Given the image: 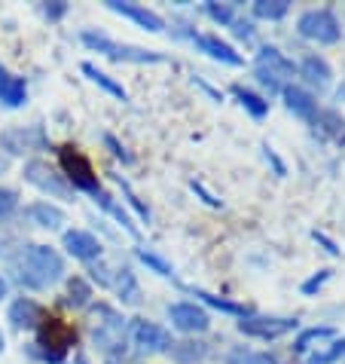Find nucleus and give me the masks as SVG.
Instances as JSON below:
<instances>
[{"instance_id":"nucleus-10","label":"nucleus","mask_w":345,"mask_h":364,"mask_svg":"<svg viewBox=\"0 0 345 364\" xmlns=\"http://www.w3.org/2000/svg\"><path fill=\"white\" fill-rule=\"evenodd\" d=\"M293 328H297L293 318H269V316H241V321H239L241 333L260 337V340H278Z\"/></svg>"},{"instance_id":"nucleus-2","label":"nucleus","mask_w":345,"mask_h":364,"mask_svg":"<svg viewBox=\"0 0 345 364\" xmlns=\"http://www.w3.org/2000/svg\"><path fill=\"white\" fill-rule=\"evenodd\" d=\"M92 340L104 355H119L126 352V318L107 303L92 309Z\"/></svg>"},{"instance_id":"nucleus-31","label":"nucleus","mask_w":345,"mask_h":364,"mask_svg":"<svg viewBox=\"0 0 345 364\" xmlns=\"http://www.w3.org/2000/svg\"><path fill=\"white\" fill-rule=\"evenodd\" d=\"M196 297H202L205 303H211V306H217V309H223V312H232V316H241V309L239 303H232V300H223V297H214V294H208V291H196Z\"/></svg>"},{"instance_id":"nucleus-12","label":"nucleus","mask_w":345,"mask_h":364,"mask_svg":"<svg viewBox=\"0 0 345 364\" xmlns=\"http://www.w3.org/2000/svg\"><path fill=\"white\" fill-rule=\"evenodd\" d=\"M107 9H110V13H119V16L131 18V22H138L141 28H144V31L159 34L162 28H165V22H162V16H156L153 9H147V6L126 4V0H107Z\"/></svg>"},{"instance_id":"nucleus-39","label":"nucleus","mask_w":345,"mask_h":364,"mask_svg":"<svg viewBox=\"0 0 345 364\" xmlns=\"http://www.w3.org/2000/svg\"><path fill=\"white\" fill-rule=\"evenodd\" d=\"M232 25H236V34L239 37H251V25L248 22H232Z\"/></svg>"},{"instance_id":"nucleus-11","label":"nucleus","mask_w":345,"mask_h":364,"mask_svg":"<svg viewBox=\"0 0 345 364\" xmlns=\"http://www.w3.org/2000/svg\"><path fill=\"white\" fill-rule=\"evenodd\" d=\"M168 318H171V325L184 333H205L211 325L208 312L196 306V303H175V306H168Z\"/></svg>"},{"instance_id":"nucleus-3","label":"nucleus","mask_w":345,"mask_h":364,"mask_svg":"<svg viewBox=\"0 0 345 364\" xmlns=\"http://www.w3.org/2000/svg\"><path fill=\"white\" fill-rule=\"evenodd\" d=\"M83 43L95 53L114 58V62H131V65H159L162 55L153 53V49H141V46H126V43H114L107 40L104 34H95V31H83Z\"/></svg>"},{"instance_id":"nucleus-42","label":"nucleus","mask_w":345,"mask_h":364,"mask_svg":"<svg viewBox=\"0 0 345 364\" xmlns=\"http://www.w3.org/2000/svg\"><path fill=\"white\" fill-rule=\"evenodd\" d=\"M6 168V163H4V159H0V171H4Z\"/></svg>"},{"instance_id":"nucleus-14","label":"nucleus","mask_w":345,"mask_h":364,"mask_svg":"<svg viewBox=\"0 0 345 364\" xmlns=\"http://www.w3.org/2000/svg\"><path fill=\"white\" fill-rule=\"evenodd\" d=\"M9 321H13L16 328H40L46 321V309L40 306V303L22 297L9 306Z\"/></svg>"},{"instance_id":"nucleus-13","label":"nucleus","mask_w":345,"mask_h":364,"mask_svg":"<svg viewBox=\"0 0 345 364\" xmlns=\"http://www.w3.org/2000/svg\"><path fill=\"white\" fill-rule=\"evenodd\" d=\"M65 248H67V255H74L77 260H95L101 255V242L86 230H67Z\"/></svg>"},{"instance_id":"nucleus-5","label":"nucleus","mask_w":345,"mask_h":364,"mask_svg":"<svg viewBox=\"0 0 345 364\" xmlns=\"http://www.w3.org/2000/svg\"><path fill=\"white\" fill-rule=\"evenodd\" d=\"M58 163H62V168H65V178H67L77 190H86V193H92V196L101 193L98 175H95L92 163H89V159L80 154L74 144H65L62 150H58Z\"/></svg>"},{"instance_id":"nucleus-23","label":"nucleus","mask_w":345,"mask_h":364,"mask_svg":"<svg viewBox=\"0 0 345 364\" xmlns=\"http://www.w3.org/2000/svg\"><path fill=\"white\" fill-rule=\"evenodd\" d=\"M232 92H236V98L241 101V107H245V110H248V114H251V117H257V119H263V117H266V114H269V101H263L260 95H253V92H251V89H245V86H236V89H232Z\"/></svg>"},{"instance_id":"nucleus-32","label":"nucleus","mask_w":345,"mask_h":364,"mask_svg":"<svg viewBox=\"0 0 345 364\" xmlns=\"http://www.w3.org/2000/svg\"><path fill=\"white\" fill-rule=\"evenodd\" d=\"M16 205H18V193H16V190H9V187H0V220L13 215V211H16Z\"/></svg>"},{"instance_id":"nucleus-37","label":"nucleus","mask_w":345,"mask_h":364,"mask_svg":"<svg viewBox=\"0 0 345 364\" xmlns=\"http://www.w3.org/2000/svg\"><path fill=\"white\" fill-rule=\"evenodd\" d=\"M257 80H260V83H266L269 89H278V80L272 74H266V70H260V68H257Z\"/></svg>"},{"instance_id":"nucleus-33","label":"nucleus","mask_w":345,"mask_h":364,"mask_svg":"<svg viewBox=\"0 0 345 364\" xmlns=\"http://www.w3.org/2000/svg\"><path fill=\"white\" fill-rule=\"evenodd\" d=\"M138 257H141V260H144V264H147V267H153V269L159 272V276H171V267L165 264V260H159L156 255H150V251H144V248H138Z\"/></svg>"},{"instance_id":"nucleus-18","label":"nucleus","mask_w":345,"mask_h":364,"mask_svg":"<svg viewBox=\"0 0 345 364\" xmlns=\"http://www.w3.org/2000/svg\"><path fill=\"white\" fill-rule=\"evenodd\" d=\"M257 68L260 70H266V74H272V77H290L293 74V65L284 58L278 49H272V46H266V49H260V55H257Z\"/></svg>"},{"instance_id":"nucleus-40","label":"nucleus","mask_w":345,"mask_h":364,"mask_svg":"<svg viewBox=\"0 0 345 364\" xmlns=\"http://www.w3.org/2000/svg\"><path fill=\"white\" fill-rule=\"evenodd\" d=\"M4 297H6V279L0 276V300H4Z\"/></svg>"},{"instance_id":"nucleus-16","label":"nucleus","mask_w":345,"mask_h":364,"mask_svg":"<svg viewBox=\"0 0 345 364\" xmlns=\"http://www.w3.org/2000/svg\"><path fill=\"white\" fill-rule=\"evenodd\" d=\"M196 40V46L202 49V53H208L211 58H217V62H223V65H241V55L232 49L229 43H223V40H217V37H205V34H199V37H192Z\"/></svg>"},{"instance_id":"nucleus-24","label":"nucleus","mask_w":345,"mask_h":364,"mask_svg":"<svg viewBox=\"0 0 345 364\" xmlns=\"http://www.w3.org/2000/svg\"><path fill=\"white\" fill-rule=\"evenodd\" d=\"M288 9H290L288 0H257V4H253V16L266 18V22H275V18L288 16Z\"/></svg>"},{"instance_id":"nucleus-36","label":"nucleus","mask_w":345,"mask_h":364,"mask_svg":"<svg viewBox=\"0 0 345 364\" xmlns=\"http://www.w3.org/2000/svg\"><path fill=\"white\" fill-rule=\"evenodd\" d=\"M104 141H107V147H110V150H114V154H116V156H119V159H126V163H128V159H131V156H128V154H126V150H123V147H119V141H116V138H114V135H107V138H104Z\"/></svg>"},{"instance_id":"nucleus-44","label":"nucleus","mask_w":345,"mask_h":364,"mask_svg":"<svg viewBox=\"0 0 345 364\" xmlns=\"http://www.w3.org/2000/svg\"><path fill=\"white\" fill-rule=\"evenodd\" d=\"M0 77H4V68H0Z\"/></svg>"},{"instance_id":"nucleus-30","label":"nucleus","mask_w":345,"mask_h":364,"mask_svg":"<svg viewBox=\"0 0 345 364\" xmlns=\"http://www.w3.org/2000/svg\"><path fill=\"white\" fill-rule=\"evenodd\" d=\"M345 355V340H336L330 349H324V352H314V355H309V364H333V361H339Z\"/></svg>"},{"instance_id":"nucleus-1","label":"nucleus","mask_w":345,"mask_h":364,"mask_svg":"<svg viewBox=\"0 0 345 364\" xmlns=\"http://www.w3.org/2000/svg\"><path fill=\"white\" fill-rule=\"evenodd\" d=\"M65 276V260L55 248L49 245H31L18 260V282L28 288L43 291L49 285H55Z\"/></svg>"},{"instance_id":"nucleus-26","label":"nucleus","mask_w":345,"mask_h":364,"mask_svg":"<svg viewBox=\"0 0 345 364\" xmlns=\"http://www.w3.org/2000/svg\"><path fill=\"white\" fill-rule=\"evenodd\" d=\"M114 288L119 291V297H123L126 303H138L141 300V291H138V282H135V276H131V269H119Z\"/></svg>"},{"instance_id":"nucleus-28","label":"nucleus","mask_w":345,"mask_h":364,"mask_svg":"<svg viewBox=\"0 0 345 364\" xmlns=\"http://www.w3.org/2000/svg\"><path fill=\"white\" fill-rule=\"evenodd\" d=\"M318 126H321V132L330 135V138L345 135V123H342V117L336 114V110H324V114H318Z\"/></svg>"},{"instance_id":"nucleus-29","label":"nucleus","mask_w":345,"mask_h":364,"mask_svg":"<svg viewBox=\"0 0 345 364\" xmlns=\"http://www.w3.org/2000/svg\"><path fill=\"white\" fill-rule=\"evenodd\" d=\"M226 364H275V358L263 355V352H251V349H232L226 355Z\"/></svg>"},{"instance_id":"nucleus-41","label":"nucleus","mask_w":345,"mask_h":364,"mask_svg":"<svg viewBox=\"0 0 345 364\" xmlns=\"http://www.w3.org/2000/svg\"><path fill=\"white\" fill-rule=\"evenodd\" d=\"M4 343H6V340H4V331H0V352H4Z\"/></svg>"},{"instance_id":"nucleus-38","label":"nucleus","mask_w":345,"mask_h":364,"mask_svg":"<svg viewBox=\"0 0 345 364\" xmlns=\"http://www.w3.org/2000/svg\"><path fill=\"white\" fill-rule=\"evenodd\" d=\"M65 9H67L65 4H53V6H43V13H46L49 18H58V16H62V13H65Z\"/></svg>"},{"instance_id":"nucleus-17","label":"nucleus","mask_w":345,"mask_h":364,"mask_svg":"<svg viewBox=\"0 0 345 364\" xmlns=\"http://www.w3.org/2000/svg\"><path fill=\"white\" fill-rule=\"evenodd\" d=\"M28 98V86L22 77H9L4 74L0 77V105L4 107H22Z\"/></svg>"},{"instance_id":"nucleus-7","label":"nucleus","mask_w":345,"mask_h":364,"mask_svg":"<svg viewBox=\"0 0 345 364\" xmlns=\"http://www.w3.org/2000/svg\"><path fill=\"white\" fill-rule=\"evenodd\" d=\"M25 181H28V184H34V187H40L43 193L55 196V199H70V196H74V190H70L65 175H58L53 166L40 163V159H31V163L25 166Z\"/></svg>"},{"instance_id":"nucleus-4","label":"nucleus","mask_w":345,"mask_h":364,"mask_svg":"<svg viewBox=\"0 0 345 364\" xmlns=\"http://www.w3.org/2000/svg\"><path fill=\"white\" fill-rule=\"evenodd\" d=\"M74 343H77V331L62 318H46L43 325L37 328V346L43 349V358L53 364L62 361Z\"/></svg>"},{"instance_id":"nucleus-8","label":"nucleus","mask_w":345,"mask_h":364,"mask_svg":"<svg viewBox=\"0 0 345 364\" xmlns=\"http://www.w3.org/2000/svg\"><path fill=\"white\" fill-rule=\"evenodd\" d=\"M49 138L40 126H18V129H6L4 135H0V147L6 150V154L13 156H22V154H31V150H46Z\"/></svg>"},{"instance_id":"nucleus-22","label":"nucleus","mask_w":345,"mask_h":364,"mask_svg":"<svg viewBox=\"0 0 345 364\" xmlns=\"http://www.w3.org/2000/svg\"><path fill=\"white\" fill-rule=\"evenodd\" d=\"M83 74L89 77V80H92V83H98L101 89H104V92H110V95H114V98H119V101H128V95H126V89L123 86H119L116 83V80H110L107 74H104V70H98L95 65H83Z\"/></svg>"},{"instance_id":"nucleus-19","label":"nucleus","mask_w":345,"mask_h":364,"mask_svg":"<svg viewBox=\"0 0 345 364\" xmlns=\"http://www.w3.org/2000/svg\"><path fill=\"white\" fill-rule=\"evenodd\" d=\"M28 218L46 230H58L65 224V211L58 205H49V202H34V205L28 208Z\"/></svg>"},{"instance_id":"nucleus-21","label":"nucleus","mask_w":345,"mask_h":364,"mask_svg":"<svg viewBox=\"0 0 345 364\" xmlns=\"http://www.w3.org/2000/svg\"><path fill=\"white\" fill-rule=\"evenodd\" d=\"M171 358H175L177 364H192L199 361L202 355H205V343H196V340H184V343H171Z\"/></svg>"},{"instance_id":"nucleus-43","label":"nucleus","mask_w":345,"mask_h":364,"mask_svg":"<svg viewBox=\"0 0 345 364\" xmlns=\"http://www.w3.org/2000/svg\"><path fill=\"white\" fill-rule=\"evenodd\" d=\"M74 364H86V361H83V358H77V361H74Z\"/></svg>"},{"instance_id":"nucleus-34","label":"nucleus","mask_w":345,"mask_h":364,"mask_svg":"<svg viewBox=\"0 0 345 364\" xmlns=\"http://www.w3.org/2000/svg\"><path fill=\"white\" fill-rule=\"evenodd\" d=\"M205 9H208V16L214 18V22H220V25H232V9H229V6H220V4H208Z\"/></svg>"},{"instance_id":"nucleus-20","label":"nucleus","mask_w":345,"mask_h":364,"mask_svg":"<svg viewBox=\"0 0 345 364\" xmlns=\"http://www.w3.org/2000/svg\"><path fill=\"white\" fill-rule=\"evenodd\" d=\"M300 74L306 77L309 83H314V86H327L330 83V65L324 62V58H318V55H309L306 62H302Z\"/></svg>"},{"instance_id":"nucleus-35","label":"nucleus","mask_w":345,"mask_h":364,"mask_svg":"<svg viewBox=\"0 0 345 364\" xmlns=\"http://www.w3.org/2000/svg\"><path fill=\"white\" fill-rule=\"evenodd\" d=\"M327 279H330V272H327V269H321L318 276H314V279H309L306 285H302V294H314V291H318V288H321V285H324V282H327Z\"/></svg>"},{"instance_id":"nucleus-25","label":"nucleus","mask_w":345,"mask_h":364,"mask_svg":"<svg viewBox=\"0 0 345 364\" xmlns=\"http://www.w3.org/2000/svg\"><path fill=\"white\" fill-rule=\"evenodd\" d=\"M336 337V331L333 328H312V331H302L300 337H297V343H293V352H309L312 349V343H321V340H333Z\"/></svg>"},{"instance_id":"nucleus-6","label":"nucleus","mask_w":345,"mask_h":364,"mask_svg":"<svg viewBox=\"0 0 345 364\" xmlns=\"http://www.w3.org/2000/svg\"><path fill=\"white\" fill-rule=\"evenodd\" d=\"M297 31L306 40H314V43L327 46V43H336L339 40V22L330 9H309V13L300 16Z\"/></svg>"},{"instance_id":"nucleus-9","label":"nucleus","mask_w":345,"mask_h":364,"mask_svg":"<svg viewBox=\"0 0 345 364\" xmlns=\"http://www.w3.org/2000/svg\"><path fill=\"white\" fill-rule=\"evenodd\" d=\"M131 340H135V346L141 352H147V355H159V352H168L171 349V333L165 328L153 325V321H144V318H135L131 321Z\"/></svg>"},{"instance_id":"nucleus-27","label":"nucleus","mask_w":345,"mask_h":364,"mask_svg":"<svg viewBox=\"0 0 345 364\" xmlns=\"http://www.w3.org/2000/svg\"><path fill=\"white\" fill-rule=\"evenodd\" d=\"M89 297H92V288H89L83 279H70V285H67V297H65L67 306L80 309V306H86V303H89Z\"/></svg>"},{"instance_id":"nucleus-15","label":"nucleus","mask_w":345,"mask_h":364,"mask_svg":"<svg viewBox=\"0 0 345 364\" xmlns=\"http://www.w3.org/2000/svg\"><path fill=\"white\" fill-rule=\"evenodd\" d=\"M284 105H288L290 114H297L300 119H314V114H318V101H314L312 92H306V89L300 86H284Z\"/></svg>"}]
</instances>
